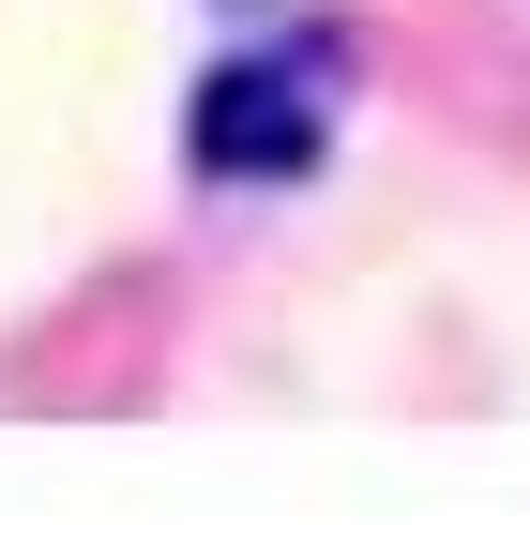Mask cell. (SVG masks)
I'll use <instances>...</instances> for the list:
<instances>
[{
  "mask_svg": "<svg viewBox=\"0 0 530 560\" xmlns=\"http://www.w3.org/2000/svg\"><path fill=\"white\" fill-rule=\"evenodd\" d=\"M319 137H334V106L303 61H212L197 77V167L212 183H303Z\"/></svg>",
  "mask_w": 530,
  "mask_h": 560,
  "instance_id": "1",
  "label": "cell"
}]
</instances>
